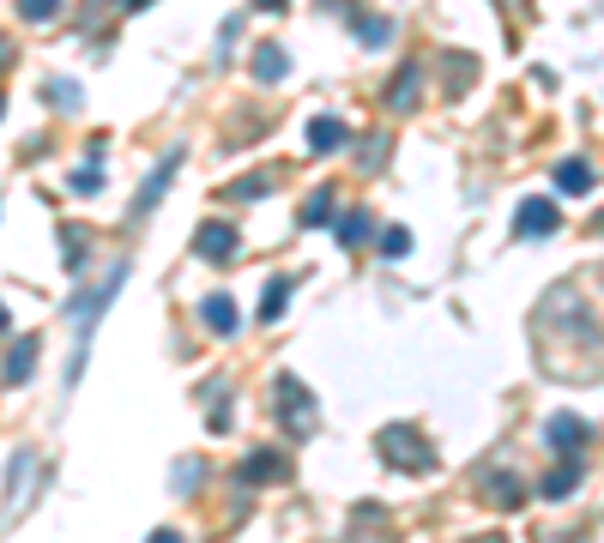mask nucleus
Segmentation results:
<instances>
[{
  "label": "nucleus",
  "instance_id": "1",
  "mask_svg": "<svg viewBox=\"0 0 604 543\" xmlns=\"http://www.w3.org/2000/svg\"><path fill=\"white\" fill-rule=\"evenodd\" d=\"M375 447H381V459H387V465H399V471H435L429 441H423L417 429H405V423L381 429V435H375Z\"/></svg>",
  "mask_w": 604,
  "mask_h": 543
},
{
  "label": "nucleus",
  "instance_id": "2",
  "mask_svg": "<svg viewBox=\"0 0 604 543\" xmlns=\"http://www.w3.org/2000/svg\"><path fill=\"white\" fill-rule=\"evenodd\" d=\"M309 405H315V399L302 393L296 375H278V417H284L290 435H315V411H309Z\"/></svg>",
  "mask_w": 604,
  "mask_h": 543
},
{
  "label": "nucleus",
  "instance_id": "3",
  "mask_svg": "<svg viewBox=\"0 0 604 543\" xmlns=\"http://www.w3.org/2000/svg\"><path fill=\"white\" fill-rule=\"evenodd\" d=\"M284 477H290V459L278 447H254L242 459V483H284Z\"/></svg>",
  "mask_w": 604,
  "mask_h": 543
},
{
  "label": "nucleus",
  "instance_id": "4",
  "mask_svg": "<svg viewBox=\"0 0 604 543\" xmlns=\"http://www.w3.org/2000/svg\"><path fill=\"white\" fill-rule=\"evenodd\" d=\"M514 224H520V236H550L562 224V212H556V200H526Z\"/></svg>",
  "mask_w": 604,
  "mask_h": 543
},
{
  "label": "nucleus",
  "instance_id": "5",
  "mask_svg": "<svg viewBox=\"0 0 604 543\" xmlns=\"http://www.w3.org/2000/svg\"><path fill=\"white\" fill-rule=\"evenodd\" d=\"M194 254H200V260H224V254H236V230H230V224H218V218H212V224H200Z\"/></svg>",
  "mask_w": 604,
  "mask_h": 543
},
{
  "label": "nucleus",
  "instance_id": "6",
  "mask_svg": "<svg viewBox=\"0 0 604 543\" xmlns=\"http://www.w3.org/2000/svg\"><path fill=\"white\" fill-rule=\"evenodd\" d=\"M544 441H550V447H556V453H568V459H574V453H580V447H586V423H580V417H568V411H562V417H550V429H544Z\"/></svg>",
  "mask_w": 604,
  "mask_h": 543
},
{
  "label": "nucleus",
  "instance_id": "7",
  "mask_svg": "<svg viewBox=\"0 0 604 543\" xmlns=\"http://www.w3.org/2000/svg\"><path fill=\"white\" fill-rule=\"evenodd\" d=\"M484 501L502 507V513H514V507H526V489H520V477H502V471H496V477L484 483Z\"/></svg>",
  "mask_w": 604,
  "mask_h": 543
},
{
  "label": "nucleus",
  "instance_id": "8",
  "mask_svg": "<svg viewBox=\"0 0 604 543\" xmlns=\"http://www.w3.org/2000/svg\"><path fill=\"white\" fill-rule=\"evenodd\" d=\"M170 181H176V157H164V163H158V169H151V181H145V188H139V200H133V212H139V218H145V212H151V206H158V194H164V188H170Z\"/></svg>",
  "mask_w": 604,
  "mask_h": 543
},
{
  "label": "nucleus",
  "instance_id": "9",
  "mask_svg": "<svg viewBox=\"0 0 604 543\" xmlns=\"http://www.w3.org/2000/svg\"><path fill=\"white\" fill-rule=\"evenodd\" d=\"M200 320H206L218 338H230V332H236V302H230V296H206V302H200Z\"/></svg>",
  "mask_w": 604,
  "mask_h": 543
},
{
  "label": "nucleus",
  "instance_id": "10",
  "mask_svg": "<svg viewBox=\"0 0 604 543\" xmlns=\"http://www.w3.org/2000/svg\"><path fill=\"white\" fill-rule=\"evenodd\" d=\"M296 224H302V230H321V224H333V188H315L309 200H302Z\"/></svg>",
  "mask_w": 604,
  "mask_h": 543
},
{
  "label": "nucleus",
  "instance_id": "11",
  "mask_svg": "<svg viewBox=\"0 0 604 543\" xmlns=\"http://www.w3.org/2000/svg\"><path fill=\"white\" fill-rule=\"evenodd\" d=\"M556 188H562V194H586V188H592V169H586V157L556 163Z\"/></svg>",
  "mask_w": 604,
  "mask_h": 543
},
{
  "label": "nucleus",
  "instance_id": "12",
  "mask_svg": "<svg viewBox=\"0 0 604 543\" xmlns=\"http://www.w3.org/2000/svg\"><path fill=\"white\" fill-rule=\"evenodd\" d=\"M31 369H37V338H19L13 344V362H7V387L31 381Z\"/></svg>",
  "mask_w": 604,
  "mask_h": 543
},
{
  "label": "nucleus",
  "instance_id": "13",
  "mask_svg": "<svg viewBox=\"0 0 604 543\" xmlns=\"http://www.w3.org/2000/svg\"><path fill=\"white\" fill-rule=\"evenodd\" d=\"M254 79H266V85L284 79V49H278V43H260V49H254Z\"/></svg>",
  "mask_w": 604,
  "mask_h": 543
},
{
  "label": "nucleus",
  "instance_id": "14",
  "mask_svg": "<svg viewBox=\"0 0 604 543\" xmlns=\"http://www.w3.org/2000/svg\"><path fill=\"white\" fill-rule=\"evenodd\" d=\"M417 91H423V73H417V67H405V73L393 79V91H387V109H411V103H417Z\"/></svg>",
  "mask_w": 604,
  "mask_h": 543
},
{
  "label": "nucleus",
  "instance_id": "15",
  "mask_svg": "<svg viewBox=\"0 0 604 543\" xmlns=\"http://www.w3.org/2000/svg\"><path fill=\"white\" fill-rule=\"evenodd\" d=\"M339 145H345V121L321 115V121L309 127V151H339Z\"/></svg>",
  "mask_w": 604,
  "mask_h": 543
},
{
  "label": "nucleus",
  "instance_id": "16",
  "mask_svg": "<svg viewBox=\"0 0 604 543\" xmlns=\"http://www.w3.org/2000/svg\"><path fill=\"white\" fill-rule=\"evenodd\" d=\"M284 302H290V278H272V284L260 290V308H254V314H260V320L272 326V320L284 314Z\"/></svg>",
  "mask_w": 604,
  "mask_h": 543
},
{
  "label": "nucleus",
  "instance_id": "17",
  "mask_svg": "<svg viewBox=\"0 0 604 543\" xmlns=\"http://www.w3.org/2000/svg\"><path fill=\"white\" fill-rule=\"evenodd\" d=\"M574 489H580V465H574V459L544 477V501H562V495H574Z\"/></svg>",
  "mask_w": 604,
  "mask_h": 543
},
{
  "label": "nucleus",
  "instance_id": "18",
  "mask_svg": "<svg viewBox=\"0 0 604 543\" xmlns=\"http://www.w3.org/2000/svg\"><path fill=\"white\" fill-rule=\"evenodd\" d=\"M357 43H363V49H387V43H393V19H369V25H357Z\"/></svg>",
  "mask_w": 604,
  "mask_h": 543
},
{
  "label": "nucleus",
  "instance_id": "19",
  "mask_svg": "<svg viewBox=\"0 0 604 543\" xmlns=\"http://www.w3.org/2000/svg\"><path fill=\"white\" fill-rule=\"evenodd\" d=\"M369 230H375V224H369V212H363V218H357V212H351V218H339V242H345V248H357Z\"/></svg>",
  "mask_w": 604,
  "mask_h": 543
},
{
  "label": "nucleus",
  "instance_id": "20",
  "mask_svg": "<svg viewBox=\"0 0 604 543\" xmlns=\"http://www.w3.org/2000/svg\"><path fill=\"white\" fill-rule=\"evenodd\" d=\"M405 248H411V230H399V224H393V230H381V254H387V260H399Z\"/></svg>",
  "mask_w": 604,
  "mask_h": 543
},
{
  "label": "nucleus",
  "instance_id": "21",
  "mask_svg": "<svg viewBox=\"0 0 604 543\" xmlns=\"http://www.w3.org/2000/svg\"><path fill=\"white\" fill-rule=\"evenodd\" d=\"M19 13H25V19H55L61 0H19Z\"/></svg>",
  "mask_w": 604,
  "mask_h": 543
},
{
  "label": "nucleus",
  "instance_id": "22",
  "mask_svg": "<svg viewBox=\"0 0 604 543\" xmlns=\"http://www.w3.org/2000/svg\"><path fill=\"white\" fill-rule=\"evenodd\" d=\"M194 483H200V459H182V465H176V495H188Z\"/></svg>",
  "mask_w": 604,
  "mask_h": 543
},
{
  "label": "nucleus",
  "instance_id": "23",
  "mask_svg": "<svg viewBox=\"0 0 604 543\" xmlns=\"http://www.w3.org/2000/svg\"><path fill=\"white\" fill-rule=\"evenodd\" d=\"M67 188H73V194H97V188H103V175H97V169H79Z\"/></svg>",
  "mask_w": 604,
  "mask_h": 543
},
{
  "label": "nucleus",
  "instance_id": "24",
  "mask_svg": "<svg viewBox=\"0 0 604 543\" xmlns=\"http://www.w3.org/2000/svg\"><path fill=\"white\" fill-rule=\"evenodd\" d=\"M272 188V181H260V175H248V181H236V188H230V200H254V194H266Z\"/></svg>",
  "mask_w": 604,
  "mask_h": 543
},
{
  "label": "nucleus",
  "instance_id": "25",
  "mask_svg": "<svg viewBox=\"0 0 604 543\" xmlns=\"http://www.w3.org/2000/svg\"><path fill=\"white\" fill-rule=\"evenodd\" d=\"M49 97H55L61 109H79V85H67V79H55V85H49Z\"/></svg>",
  "mask_w": 604,
  "mask_h": 543
},
{
  "label": "nucleus",
  "instance_id": "26",
  "mask_svg": "<svg viewBox=\"0 0 604 543\" xmlns=\"http://www.w3.org/2000/svg\"><path fill=\"white\" fill-rule=\"evenodd\" d=\"M151 543H182V537L176 531H151Z\"/></svg>",
  "mask_w": 604,
  "mask_h": 543
},
{
  "label": "nucleus",
  "instance_id": "27",
  "mask_svg": "<svg viewBox=\"0 0 604 543\" xmlns=\"http://www.w3.org/2000/svg\"><path fill=\"white\" fill-rule=\"evenodd\" d=\"M254 7H284V0H254Z\"/></svg>",
  "mask_w": 604,
  "mask_h": 543
},
{
  "label": "nucleus",
  "instance_id": "28",
  "mask_svg": "<svg viewBox=\"0 0 604 543\" xmlns=\"http://www.w3.org/2000/svg\"><path fill=\"white\" fill-rule=\"evenodd\" d=\"M484 543H502V537H484Z\"/></svg>",
  "mask_w": 604,
  "mask_h": 543
},
{
  "label": "nucleus",
  "instance_id": "29",
  "mask_svg": "<svg viewBox=\"0 0 604 543\" xmlns=\"http://www.w3.org/2000/svg\"><path fill=\"white\" fill-rule=\"evenodd\" d=\"M598 230H604V224H598Z\"/></svg>",
  "mask_w": 604,
  "mask_h": 543
}]
</instances>
